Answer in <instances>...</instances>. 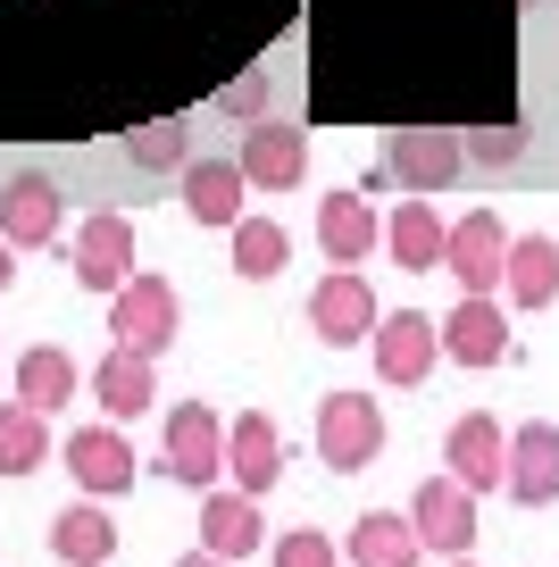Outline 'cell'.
Here are the masks:
<instances>
[{
    "label": "cell",
    "mask_w": 559,
    "mask_h": 567,
    "mask_svg": "<svg viewBox=\"0 0 559 567\" xmlns=\"http://www.w3.org/2000/svg\"><path fill=\"white\" fill-rule=\"evenodd\" d=\"M109 334H118V351H142L159 359L175 334H184V301H175V284L167 276H125L118 292H109Z\"/></svg>",
    "instance_id": "obj_1"
},
{
    "label": "cell",
    "mask_w": 559,
    "mask_h": 567,
    "mask_svg": "<svg viewBox=\"0 0 559 567\" xmlns=\"http://www.w3.org/2000/svg\"><path fill=\"white\" fill-rule=\"evenodd\" d=\"M317 460L334 476H359V467L385 460V409H376V392H326L317 401Z\"/></svg>",
    "instance_id": "obj_2"
},
{
    "label": "cell",
    "mask_w": 559,
    "mask_h": 567,
    "mask_svg": "<svg viewBox=\"0 0 559 567\" xmlns=\"http://www.w3.org/2000/svg\"><path fill=\"white\" fill-rule=\"evenodd\" d=\"M376 284L359 276V267H326V276L309 284V334L326 342V351H359L367 334H376Z\"/></svg>",
    "instance_id": "obj_3"
},
{
    "label": "cell",
    "mask_w": 559,
    "mask_h": 567,
    "mask_svg": "<svg viewBox=\"0 0 559 567\" xmlns=\"http://www.w3.org/2000/svg\"><path fill=\"white\" fill-rule=\"evenodd\" d=\"M159 467H167L175 484L210 493V484L226 476V417H217L210 401H175V417H167V443H159Z\"/></svg>",
    "instance_id": "obj_4"
},
{
    "label": "cell",
    "mask_w": 559,
    "mask_h": 567,
    "mask_svg": "<svg viewBox=\"0 0 559 567\" xmlns=\"http://www.w3.org/2000/svg\"><path fill=\"white\" fill-rule=\"evenodd\" d=\"M376 167H385V184H402V193H451V184L468 176V151H459V134H443V125H402Z\"/></svg>",
    "instance_id": "obj_5"
},
{
    "label": "cell",
    "mask_w": 559,
    "mask_h": 567,
    "mask_svg": "<svg viewBox=\"0 0 559 567\" xmlns=\"http://www.w3.org/2000/svg\"><path fill=\"white\" fill-rule=\"evenodd\" d=\"M501 259H509L501 209H468V217H451V226H443V267L459 276V292L492 301V292H501Z\"/></svg>",
    "instance_id": "obj_6"
},
{
    "label": "cell",
    "mask_w": 559,
    "mask_h": 567,
    "mask_svg": "<svg viewBox=\"0 0 559 567\" xmlns=\"http://www.w3.org/2000/svg\"><path fill=\"white\" fill-rule=\"evenodd\" d=\"M367 351H376V375L385 384H426L435 375V359H443V342H435V318L426 309H385L376 318V334H367Z\"/></svg>",
    "instance_id": "obj_7"
},
{
    "label": "cell",
    "mask_w": 559,
    "mask_h": 567,
    "mask_svg": "<svg viewBox=\"0 0 559 567\" xmlns=\"http://www.w3.org/2000/svg\"><path fill=\"white\" fill-rule=\"evenodd\" d=\"M234 167H243V184H260V193H301V176H309V134L284 117H260L243 134V151H234Z\"/></svg>",
    "instance_id": "obj_8"
},
{
    "label": "cell",
    "mask_w": 559,
    "mask_h": 567,
    "mask_svg": "<svg viewBox=\"0 0 559 567\" xmlns=\"http://www.w3.org/2000/svg\"><path fill=\"white\" fill-rule=\"evenodd\" d=\"M59 460H68V476L84 484V501H118L125 484L142 476V467H134V443H125L118 425H75L68 443H59Z\"/></svg>",
    "instance_id": "obj_9"
},
{
    "label": "cell",
    "mask_w": 559,
    "mask_h": 567,
    "mask_svg": "<svg viewBox=\"0 0 559 567\" xmlns=\"http://www.w3.org/2000/svg\"><path fill=\"white\" fill-rule=\"evenodd\" d=\"M68 250H75V284H84V292H118V284L134 276V217L125 209H92Z\"/></svg>",
    "instance_id": "obj_10"
},
{
    "label": "cell",
    "mask_w": 559,
    "mask_h": 567,
    "mask_svg": "<svg viewBox=\"0 0 559 567\" xmlns=\"http://www.w3.org/2000/svg\"><path fill=\"white\" fill-rule=\"evenodd\" d=\"M501 493L518 501V509H551L559 501V425L535 417L509 434V460H501Z\"/></svg>",
    "instance_id": "obj_11"
},
{
    "label": "cell",
    "mask_w": 559,
    "mask_h": 567,
    "mask_svg": "<svg viewBox=\"0 0 559 567\" xmlns=\"http://www.w3.org/2000/svg\"><path fill=\"white\" fill-rule=\"evenodd\" d=\"M409 534H418V550H451V559H468L476 543V493L451 476H426L418 501H409Z\"/></svg>",
    "instance_id": "obj_12"
},
{
    "label": "cell",
    "mask_w": 559,
    "mask_h": 567,
    "mask_svg": "<svg viewBox=\"0 0 559 567\" xmlns=\"http://www.w3.org/2000/svg\"><path fill=\"white\" fill-rule=\"evenodd\" d=\"M59 226H68V200H59L51 176H9L0 184V243L9 250H51Z\"/></svg>",
    "instance_id": "obj_13"
},
{
    "label": "cell",
    "mask_w": 559,
    "mask_h": 567,
    "mask_svg": "<svg viewBox=\"0 0 559 567\" xmlns=\"http://www.w3.org/2000/svg\"><path fill=\"white\" fill-rule=\"evenodd\" d=\"M501 460H509V434L492 409H468V417L451 425V443H443V476L468 484V493H492L501 484Z\"/></svg>",
    "instance_id": "obj_14"
},
{
    "label": "cell",
    "mask_w": 559,
    "mask_h": 567,
    "mask_svg": "<svg viewBox=\"0 0 559 567\" xmlns=\"http://www.w3.org/2000/svg\"><path fill=\"white\" fill-rule=\"evenodd\" d=\"M435 342H443V359H459V368H501L509 359V309L468 292V301L435 326Z\"/></svg>",
    "instance_id": "obj_15"
},
{
    "label": "cell",
    "mask_w": 559,
    "mask_h": 567,
    "mask_svg": "<svg viewBox=\"0 0 559 567\" xmlns=\"http://www.w3.org/2000/svg\"><path fill=\"white\" fill-rule=\"evenodd\" d=\"M226 476H234V493H251V501L284 476V434H276L267 409H243V417L226 425Z\"/></svg>",
    "instance_id": "obj_16"
},
{
    "label": "cell",
    "mask_w": 559,
    "mask_h": 567,
    "mask_svg": "<svg viewBox=\"0 0 559 567\" xmlns=\"http://www.w3.org/2000/svg\"><path fill=\"white\" fill-rule=\"evenodd\" d=\"M260 543H267L260 501H251V493H234V484H226V493L210 484V493H201V550H210V559H251Z\"/></svg>",
    "instance_id": "obj_17"
},
{
    "label": "cell",
    "mask_w": 559,
    "mask_h": 567,
    "mask_svg": "<svg viewBox=\"0 0 559 567\" xmlns=\"http://www.w3.org/2000/svg\"><path fill=\"white\" fill-rule=\"evenodd\" d=\"M376 243H385V226H376V209H367L359 193H326L317 200V250H326L334 267L376 259Z\"/></svg>",
    "instance_id": "obj_18"
},
{
    "label": "cell",
    "mask_w": 559,
    "mask_h": 567,
    "mask_svg": "<svg viewBox=\"0 0 559 567\" xmlns=\"http://www.w3.org/2000/svg\"><path fill=\"white\" fill-rule=\"evenodd\" d=\"M501 292H509V309H551L559 301V243L551 234H509Z\"/></svg>",
    "instance_id": "obj_19"
},
{
    "label": "cell",
    "mask_w": 559,
    "mask_h": 567,
    "mask_svg": "<svg viewBox=\"0 0 559 567\" xmlns=\"http://www.w3.org/2000/svg\"><path fill=\"white\" fill-rule=\"evenodd\" d=\"M92 401L109 409V425L142 417V409L159 401V359H142V351H118V342H109V359L92 368Z\"/></svg>",
    "instance_id": "obj_20"
},
{
    "label": "cell",
    "mask_w": 559,
    "mask_h": 567,
    "mask_svg": "<svg viewBox=\"0 0 559 567\" xmlns=\"http://www.w3.org/2000/svg\"><path fill=\"white\" fill-rule=\"evenodd\" d=\"M385 250H393V267H409V276H435L443 267V209L435 200H402V209L385 217Z\"/></svg>",
    "instance_id": "obj_21"
},
{
    "label": "cell",
    "mask_w": 559,
    "mask_h": 567,
    "mask_svg": "<svg viewBox=\"0 0 559 567\" xmlns=\"http://www.w3.org/2000/svg\"><path fill=\"white\" fill-rule=\"evenodd\" d=\"M184 217L193 226H234L243 217V167L234 159H184Z\"/></svg>",
    "instance_id": "obj_22"
},
{
    "label": "cell",
    "mask_w": 559,
    "mask_h": 567,
    "mask_svg": "<svg viewBox=\"0 0 559 567\" xmlns=\"http://www.w3.org/2000/svg\"><path fill=\"white\" fill-rule=\"evenodd\" d=\"M51 550L68 567H101L109 550H118V526H109V501H75V509H59L51 526Z\"/></svg>",
    "instance_id": "obj_23"
},
{
    "label": "cell",
    "mask_w": 559,
    "mask_h": 567,
    "mask_svg": "<svg viewBox=\"0 0 559 567\" xmlns=\"http://www.w3.org/2000/svg\"><path fill=\"white\" fill-rule=\"evenodd\" d=\"M418 534H409V517L393 509H367L359 526H350V567H418Z\"/></svg>",
    "instance_id": "obj_24"
},
{
    "label": "cell",
    "mask_w": 559,
    "mask_h": 567,
    "mask_svg": "<svg viewBox=\"0 0 559 567\" xmlns=\"http://www.w3.org/2000/svg\"><path fill=\"white\" fill-rule=\"evenodd\" d=\"M75 384H84V375H75V359L59 351V342H34V351L18 359V401L42 409V417H51L59 401H75Z\"/></svg>",
    "instance_id": "obj_25"
},
{
    "label": "cell",
    "mask_w": 559,
    "mask_h": 567,
    "mask_svg": "<svg viewBox=\"0 0 559 567\" xmlns=\"http://www.w3.org/2000/svg\"><path fill=\"white\" fill-rule=\"evenodd\" d=\"M51 460V417L26 401H0V476H34Z\"/></svg>",
    "instance_id": "obj_26"
},
{
    "label": "cell",
    "mask_w": 559,
    "mask_h": 567,
    "mask_svg": "<svg viewBox=\"0 0 559 567\" xmlns=\"http://www.w3.org/2000/svg\"><path fill=\"white\" fill-rule=\"evenodd\" d=\"M234 276L243 284H267V276H284V259H293V234L276 226V217H234Z\"/></svg>",
    "instance_id": "obj_27"
},
{
    "label": "cell",
    "mask_w": 559,
    "mask_h": 567,
    "mask_svg": "<svg viewBox=\"0 0 559 567\" xmlns=\"http://www.w3.org/2000/svg\"><path fill=\"white\" fill-rule=\"evenodd\" d=\"M125 159H134V167H151V176H167V167H184V159H193V125H184V117L134 125V134H125Z\"/></svg>",
    "instance_id": "obj_28"
},
{
    "label": "cell",
    "mask_w": 559,
    "mask_h": 567,
    "mask_svg": "<svg viewBox=\"0 0 559 567\" xmlns=\"http://www.w3.org/2000/svg\"><path fill=\"white\" fill-rule=\"evenodd\" d=\"M276 567H343V550H334V534L293 526V534H276Z\"/></svg>",
    "instance_id": "obj_29"
},
{
    "label": "cell",
    "mask_w": 559,
    "mask_h": 567,
    "mask_svg": "<svg viewBox=\"0 0 559 567\" xmlns=\"http://www.w3.org/2000/svg\"><path fill=\"white\" fill-rule=\"evenodd\" d=\"M459 151H468L476 167H509V159L526 151V134H518V125H485V134H476V142H459Z\"/></svg>",
    "instance_id": "obj_30"
},
{
    "label": "cell",
    "mask_w": 559,
    "mask_h": 567,
    "mask_svg": "<svg viewBox=\"0 0 559 567\" xmlns=\"http://www.w3.org/2000/svg\"><path fill=\"white\" fill-rule=\"evenodd\" d=\"M217 109H234V117H260V109H267V75H243V84H234Z\"/></svg>",
    "instance_id": "obj_31"
},
{
    "label": "cell",
    "mask_w": 559,
    "mask_h": 567,
    "mask_svg": "<svg viewBox=\"0 0 559 567\" xmlns=\"http://www.w3.org/2000/svg\"><path fill=\"white\" fill-rule=\"evenodd\" d=\"M9 284H18V250L0 243V292H9Z\"/></svg>",
    "instance_id": "obj_32"
},
{
    "label": "cell",
    "mask_w": 559,
    "mask_h": 567,
    "mask_svg": "<svg viewBox=\"0 0 559 567\" xmlns=\"http://www.w3.org/2000/svg\"><path fill=\"white\" fill-rule=\"evenodd\" d=\"M175 567H234V559H210V550H184Z\"/></svg>",
    "instance_id": "obj_33"
},
{
    "label": "cell",
    "mask_w": 559,
    "mask_h": 567,
    "mask_svg": "<svg viewBox=\"0 0 559 567\" xmlns=\"http://www.w3.org/2000/svg\"><path fill=\"white\" fill-rule=\"evenodd\" d=\"M451 567H468V559H451Z\"/></svg>",
    "instance_id": "obj_34"
}]
</instances>
